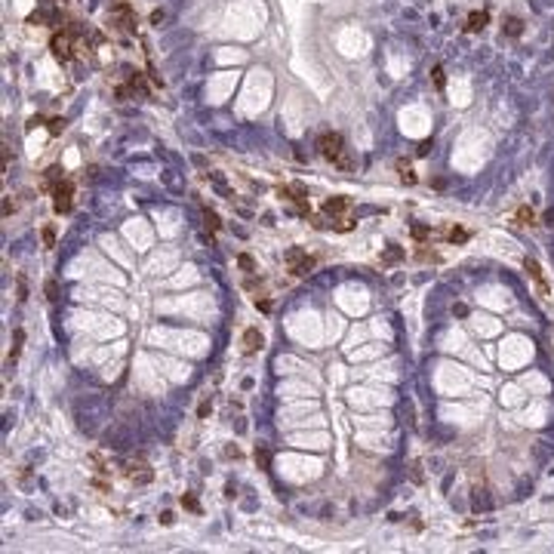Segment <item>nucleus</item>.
<instances>
[{
	"label": "nucleus",
	"instance_id": "1",
	"mask_svg": "<svg viewBox=\"0 0 554 554\" xmlns=\"http://www.w3.org/2000/svg\"><path fill=\"white\" fill-rule=\"evenodd\" d=\"M317 151L327 157V160H332L336 166H342V169H351V166H354L351 157L345 154V138H342V133H320V136H317Z\"/></svg>",
	"mask_w": 554,
	"mask_h": 554
},
{
	"label": "nucleus",
	"instance_id": "2",
	"mask_svg": "<svg viewBox=\"0 0 554 554\" xmlns=\"http://www.w3.org/2000/svg\"><path fill=\"white\" fill-rule=\"evenodd\" d=\"M277 197H283V200H290L293 206L302 216H311V203H308V188L302 182H293V185H280L277 188Z\"/></svg>",
	"mask_w": 554,
	"mask_h": 554
},
{
	"label": "nucleus",
	"instance_id": "3",
	"mask_svg": "<svg viewBox=\"0 0 554 554\" xmlns=\"http://www.w3.org/2000/svg\"><path fill=\"white\" fill-rule=\"evenodd\" d=\"M71 46H74V31H71V28H68V31H55L53 40H50V50H53V55H55L59 62H68V59L74 55Z\"/></svg>",
	"mask_w": 554,
	"mask_h": 554
},
{
	"label": "nucleus",
	"instance_id": "4",
	"mask_svg": "<svg viewBox=\"0 0 554 554\" xmlns=\"http://www.w3.org/2000/svg\"><path fill=\"white\" fill-rule=\"evenodd\" d=\"M50 194H53V210H55V213H59V216L71 213V197H74V185H71V182L62 179Z\"/></svg>",
	"mask_w": 554,
	"mask_h": 554
},
{
	"label": "nucleus",
	"instance_id": "5",
	"mask_svg": "<svg viewBox=\"0 0 554 554\" xmlns=\"http://www.w3.org/2000/svg\"><path fill=\"white\" fill-rule=\"evenodd\" d=\"M286 265H290L293 274H308L311 268H314V259H311L305 249H290L286 252Z\"/></svg>",
	"mask_w": 554,
	"mask_h": 554
},
{
	"label": "nucleus",
	"instance_id": "6",
	"mask_svg": "<svg viewBox=\"0 0 554 554\" xmlns=\"http://www.w3.org/2000/svg\"><path fill=\"white\" fill-rule=\"evenodd\" d=\"M351 210V200L348 197H330V200H323V216L332 219V222H339V219H345V213Z\"/></svg>",
	"mask_w": 554,
	"mask_h": 554
},
{
	"label": "nucleus",
	"instance_id": "7",
	"mask_svg": "<svg viewBox=\"0 0 554 554\" xmlns=\"http://www.w3.org/2000/svg\"><path fill=\"white\" fill-rule=\"evenodd\" d=\"M524 268H526V274L529 277H533V280H536V286H539V293L542 296H548V280H545V274H542V265L536 262V259H524Z\"/></svg>",
	"mask_w": 554,
	"mask_h": 554
},
{
	"label": "nucleus",
	"instance_id": "8",
	"mask_svg": "<svg viewBox=\"0 0 554 554\" xmlns=\"http://www.w3.org/2000/svg\"><path fill=\"white\" fill-rule=\"evenodd\" d=\"M262 345H265V336H262L256 327H249V330L244 332V354H256V351H262Z\"/></svg>",
	"mask_w": 554,
	"mask_h": 554
},
{
	"label": "nucleus",
	"instance_id": "9",
	"mask_svg": "<svg viewBox=\"0 0 554 554\" xmlns=\"http://www.w3.org/2000/svg\"><path fill=\"white\" fill-rule=\"evenodd\" d=\"M126 474H130V480H136V483H148L151 480V468H148L145 462H130V465H126Z\"/></svg>",
	"mask_w": 554,
	"mask_h": 554
},
{
	"label": "nucleus",
	"instance_id": "10",
	"mask_svg": "<svg viewBox=\"0 0 554 554\" xmlns=\"http://www.w3.org/2000/svg\"><path fill=\"white\" fill-rule=\"evenodd\" d=\"M487 22H490V13H471L468 16V31H483V28H487Z\"/></svg>",
	"mask_w": 554,
	"mask_h": 554
},
{
	"label": "nucleus",
	"instance_id": "11",
	"mask_svg": "<svg viewBox=\"0 0 554 554\" xmlns=\"http://www.w3.org/2000/svg\"><path fill=\"white\" fill-rule=\"evenodd\" d=\"M514 219H517V225H536V213L529 210V206H517Z\"/></svg>",
	"mask_w": 554,
	"mask_h": 554
},
{
	"label": "nucleus",
	"instance_id": "12",
	"mask_svg": "<svg viewBox=\"0 0 554 554\" xmlns=\"http://www.w3.org/2000/svg\"><path fill=\"white\" fill-rule=\"evenodd\" d=\"M502 28H505V34H511V37H517V34H521V31H524V22H521V19H517V16H508V19H505V25H502Z\"/></svg>",
	"mask_w": 554,
	"mask_h": 554
},
{
	"label": "nucleus",
	"instance_id": "13",
	"mask_svg": "<svg viewBox=\"0 0 554 554\" xmlns=\"http://www.w3.org/2000/svg\"><path fill=\"white\" fill-rule=\"evenodd\" d=\"M203 222H206V228H210V231H219V228H222V222H219V216L210 210V206H203Z\"/></svg>",
	"mask_w": 554,
	"mask_h": 554
},
{
	"label": "nucleus",
	"instance_id": "14",
	"mask_svg": "<svg viewBox=\"0 0 554 554\" xmlns=\"http://www.w3.org/2000/svg\"><path fill=\"white\" fill-rule=\"evenodd\" d=\"M446 240L462 244V240H468V231H465V228H446Z\"/></svg>",
	"mask_w": 554,
	"mask_h": 554
},
{
	"label": "nucleus",
	"instance_id": "15",
	"mask_svg": "<svg viewBox=\"0 0 554 554\" xmlns=\"http://www.w3.org/2000/svg\"><path fill=\"white\" fill-rule=\"evenodd\" d=\"M13 339H16V345H13V354H9V360H16V357H19L22 342H25V330H16V332H13Z\"/></svg>",
	"mask_w": 554,
	"mask_h": 554
},
{
	"label": "nucleus",
	"instance_id": "16",
	"mask_svg": "<svg viewBox=\"0 0 554 554\" xmlns=\"http://www.w3.org/2000/svg\"><path fill=\"white\" fill-rule=\"evenodd\" d=\"M182 508H188V511H200L197 496H194V493H185V496H182Z\"/></svg>",
	"mask_w": 554,
	"mask_h": 554
},
{
	"label": "nucleus",
	"instance_id": "17",
	"mask_svg": "<svg viewBox=\"0 0 554 554\" xmlns=\"http://www.w3.org/2000/svg\"><path fill=\"white\" fill-rule=\"evenodd\" d=\"M43 247H46V249H53V247H55V228H53V225H46V228H43Z\"/></svg>",
	"mask_w": 554,
	"mask_h": 554
},
{
	"label": "nucleus",
	"instance_id": "18",
	"mask_svg": "<svg viewBox=\"0 0 554 554\" xmlns=\"http://www.w3.org/2000/svg\"><path fill=\"white\" fill-rule=\"evenodd\" d=\"M43 290H46V299H50V302H55V299H59V283H55V280H46Z\"/></svg>",
	"mask_w": 554,
	"mask_h": 554
},
{
	"label": "nucleus",
	"instance_id": "19",
	"mask_svg": "<svg viewBox=\"0 0 554 554\" xmlns=\"http://www.w3.org/2000/svg\"><path fill=\"white\" fill-rule=\"evenodd\" d=\"M65 126H68V120H65V117H53V120H50V133H53V136H59V133L65 130Z\"/></svg>",
	"mask_w": 554,
	"mask_h": 554
},
{
	"label": "nucleus",
	"instance_id": "20",
	"mask_svg": "<svg viewBox=\"0 0 554 554\" xmlns=\"http://www.w3.org/2000/svg\"><path fill=\"white\" fill-rule=\"evenodd\" d=\"M431 77H434V86H437V89H443V83H446V77H443V68H441V65H437L434 71H431Z\"/></svg>",
	"mask_w": 554,
	"mask_h": 554
},
{
	"label": "nucleus",
	"instance_id": "21",
	"mask_svg": "<svg viewBox=\"0 0 554 554\" xmlns=\"http://www.w3.org/2000/svg\"><path fill=\"white\" fill-rule=\"evenodd\" d=\"M413 237H416V240H428V237H431V228L416 225V228H413Z\"/></svg>",
	"mask_w": 554,
	"mask_h": 554
},
{
	"label": "nucleus",
	"instance_id": "22",
	"mask_svg": "<svg viewBox=\"0 0 554 554\" xmlns=\"http://www.w3.org/2000/svg\"><path fill=\"white\" fill-rule=\"evenodd\" d=\"M237 265H240L244 271H252V268H256V265H252V259L247 256V252H240V256H237Z\"/></svg>",
	"mask_w": 554,
	"mask_h": 554
},
{
	"label": "nucleus",
	"instance_id": "23",
	"mask_svg": "<svg viewBox=\"0 0 554 554\" xmlns=\"http://www.w3.org/2000/svg\"><path fill=\"white\" fill-rule=\"evenodd\" d=\"M256 462H259L262 468H268V462H271V453H268V449H256Z\"/></svg>",
	"mask_w": 554,
	"mask_h": 554
},
{
	"label": "nucleus",
	"instance_id": "24",
	"mask_svg": "<svg viewBox=\"0 0 554 554\" xmlns=\"http://www.w3.org/2000/svg\"><path fill=\"white\" fill-rule=\"evenodd\" d=\"M397 166H400V179H403V182H410V185H413V182H416V176H413V169H410L407 164H397Z\"/></svg>",
	"mask_w": 554,
	"mask_h": 554
},
{
	"label": "nucleus",
	"instance_id": "25",
	"mask_svg": "<svg viewBox=\"0 0 554 554\" xmlns=\"http://www.w3.org/2000/svg\"><path fill=\"white\" fill-rule=\"evenodd\" d=\"M308 222L314 225L317 231H323V228H332V225H327V219H320V216H308Z\"/></svg>",
	"mask_w": 554,
	"mask_h": 554
},
{
	"label": "nucleus",
	"instance_id": "26",
	"mask_svg": "<svg viewBox=\"0 0 554 554\" xmlns=\"http://www.w3.org/2000/svg\"><path fill=\"white\" fill-rule=\"evenodd\" d=\"M172 521H176V517H172V511H164V514H160V524H164V526H169Z\"/></svg>",
	"mask_w": 554,
	"mask_h": 554
},
{
	"label": "nucleus",
	"instance_id": "27",
	"mask_svg": "<svg viewBox=\"0 0 554 554\" xmlns=\"http://www.w3.org/2000/svg\"><path fill=\"white\" fill-rule=\"evenodd\" d=\"M210 410H213V407H210V400H203V403H200V410H197V416L203 419V416H210Z\"/></svg>",
	"mask_w": 554,
	"mask_h": 554
},
{
	"label": "nucleus",
	"instance_id": "28",
	"mask_svg": "<svg viewBox=\"0 0 554 554\" xmlns=\"http://www.w3.org/2000/svg\"><path fill=\"white\" fill-rule=\"evenodd\" d=\"M256 305H259L262 311H271V302H268V299H256Z\"/></svg>",
	"mask_w": 554,
	"mask_h": 554
},
{
	"label": "nucleus",
	"instance_id": "29",
	"mask_svg": "<svg viewBox=\"0 0 554 554\" xmlns=\"http://www.w3.org/2000/svg\"><path fill=\"white\" fill-rule=\"evenodd\" d=\"M225 456H228V459H231V456L237 459V456H240V449H237V446H228V449H225Z\"/></svg>",
	"mask_w": 554,
	"mask_h": 554
}]
</instances>
